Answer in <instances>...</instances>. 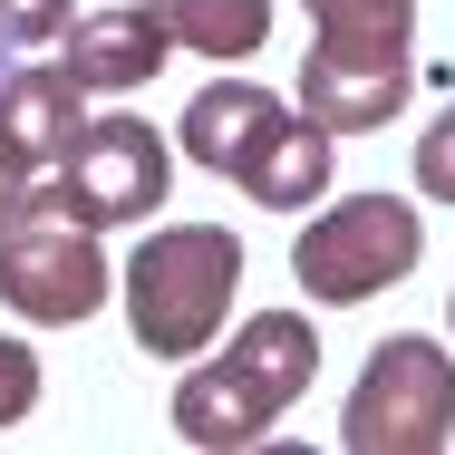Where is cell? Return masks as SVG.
Here are the masks:
<instances>
[{"label": "cell", "mask_w": 455, "mask_h": 455, "mask_svg": "<svg viewBox=\"0 0 455 455\" xmlns=\"http://www.w3.org/2000/svg\"><path fill=\"white\" fill-rule=\"evenodd\" d=\"M175 146L204 175L243 184L262 213H300V204L330 194V146H339V136H330L300 97H272V88H252V78H213V88L184 107Z\"/></svg>", "instance_id": "6da1fadb"}, {"label": "cell", "mask_w": 455, "mask_h": 455, "mask_svg": "<svg viewBox=\"0 0 455 455\" xmlns=\"http://www.w3.org/2000/svg\"><path fill=\"white\" fill-rule=\"evenodd\" d=\"M310 378H320V330L300 310H252L223 339V359H204V368L175 378V436L204 446V455L262 446L281 417L310 397Z\"/></svg>", "instance_id": "7a4b0ae2"}, {"label": "cell", "mask_w": 455, "mask_h": 455, "mask_svg": "<svg viewBox=\"0 0 455 455\" xmlns=\"http://www.w3.org/2000/svg\"><path fill=\"white\" fill-rule=\"evenodd\" d=\"M300 10H310L300 107L330 136L387 126L417 88V0H300Z\"/></svg>", "instance_id": "3957f363"}, {"label": "cell", "mask_w": 455, "mask_h": 455, "mask_svg": "<svg viewBox=\"0 0 455 455\" xmlns=\"http://www.w3.org/2000/svg\"><path fill=\"white\" fill-rule=\"evenodd\" d=\"M243 291V233L223 223H165L136 243V262L116 272V300H126V330L146 359H194L223 339V310Z\"/></svg>", "instance_id": "277c9868"}, {"label": "cell", "mask_w": 455, "mask_h": 455, "mask_svg": "<svg viewBox=\"0 0 455 455\" xmlns=\"http://www.w3.org/2000/svg\"><path fill=\"white\" fill-rule=\"evenodd\" d=\"M116 262L97 252V223H78L68 204H49L39 184L0 213V300L39 330H78L107 310Z\"/></svg>", "instance_id": "5b68a950"}, {"label": "cell", "mask_w": 455, "mask_h": 455, "mask_svg": "<svg viewBox=\"0 0 455 455\" xmlns=\"http://www.w3.org/2000/svg\"><path fill=\"white\" fill-rule=\"evenodd\" d=\"M417 252H427V223H417V204L407 194H339L330 213H310L300 223V243H291V272L310 300H330V310H349V300H378V291H397V281L417 272Z\"/></svg>", "instance_id": "8992f818"}, {"label": "cell", "mask_w": 455, "mask_h": 455, "mask_svg": "<svg viewBox=\"0 0 455 455\" xmlns=\"http://www.w3.org/2000/svg\"><path fill=\"white\" fill-rule=\"evenodd\" d=\"M339 446L349 455H436V446H455V349L417 339V330L378 339L359 387H349V407H339Z\"/></svg>", "instance_id": "52a82bcc"}, {"label": "cell", "mask_w": 455, "mask_h": 455, "mask_svg": "<svg viewBox=\"0 0 455 455\" xmlns=\"http://www.w3.org/2000/svg\"><path fill=\"white\" fill-rule=\"evenodd\" d=\"M165 184H175V146H165L146 116H88V126L68 136V156L39 175V194L107 233V223H146V213L165 204Z\"/></svg>", "instance_id": "ba28073f"}, {"label": "cell", "mask_w": 455, "mask_h": 455, "mask_svg": "<svg viewBox=\"0 0 455 455\" xmlns=\"http://www.w3.org/2000/svg\"><path fill=\"white\" fill-rule=\"evenodd\" d=\"M78 126H88V88L68 78V59H59V68H20V59H10V78H0V156H10L20 175L39 184L68 156Z\"/></svg>", "instance_id": "9c48e42d"}, {"label": "cell", "mask_w": 455, "mask_h": 455, "mask_svg": "<svg viewBox=\"0 0 455 455\" xmlns=\"http://www.w3.org/2000/svg\"><path fill=\"white\" fill-rule=\"evenodd\" d=\"M175 59V29L156 10H97V20H68V78L88 97H136L156 88V68Z\"/></svg>", "instance_id": "30bf717a"}, {"label": "cell", "mask_w": 455, "mask_h": 455, "mask_svg": "<svg viewBox=\"0 0 455 455\" xmlns=\"http://www.w3.org/2000/svg\"><path fill=\"white\" fill-rule=\"evenodd\" d=\"M156 20L175 29V49L204 59H252L272 39V0H156Z\"/></svg>", "instance_id": "8fae6325"}, {"label": "cell", "mask_w": 455, "mask_h": 455, "mask_svg": "<svg viewBox=\"0 0 455 455\" xmlns=\"http://www.w3.org/2000/svg\"><path fill=\"white\" fill-rule=\"evenodd\" d=\"M39 407V349L29 339H0V436Z\"/></svg>", "instance_id": "7c38bea8"}, {"label": "cell", "mask_w": 455, "mask_h": 455, "mask_svg": "<svg viewBox=\"0 0 455 455\" xmlns=\"http://www.w3.org/2000/svg\"><path fill=\"white\" fill-rule=\"evenodd\" d=\"M417 194H436V204H455V107L417 136Z\"/></svg>", "instance_id": "4fadbf2b"}, {"label": "cell", "mask_w": 455, "mask_h": 455, "mask_svg": "<svg viewBox=\"0 0 455 455\" xmlns=\"http://www.w3.org/2000/svg\"><path fill=\"white\" fill-rule=\"evenodd\" d=\"M0 29H10V49H29V39H68V0H0Z\"/></svg>", "instance_id": "5bb4252c"}, {"label": "cell", "mask_w": 455, "mask_h": 455, "mask_svg": "<svg viewBox=\"0 0 455 455\" xmlns=\"http://www.w3.org/2000/svg\"><path fill=\"white\" fill-rule=\"evenodd\" d=\"M20 194H29V175H20V165H10V156H0V213H10V204H20Z\"/></svg>", "instance_id": "9a60e30c"}, {"label": "cell", "mask_w": 455, "mask_h": 455, "mask_svg": "<svg viewBox=\"0 0 455 455\" xmlns=\"http://www.w3.org/2000/svg\"><path fill=\"white\" fill-rule=\"evenodd\" d=\"M0 78H10V29H0Z\"/></svg>", "instance_id": "2e32d148"}]
</instances>
